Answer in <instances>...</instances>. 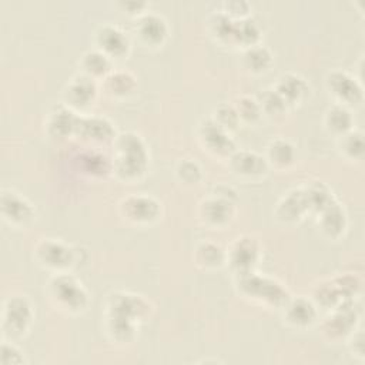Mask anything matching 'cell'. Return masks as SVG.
<instances>
[{"label": "cell", "mask_w": 365, "mask_h": 365, "mask_svg": "<svg viewBox=\"0 0 365 365\" xmlns=\"http://www.w3.org/2000/svg\"><path fill=\"white\" fill-rule=\"evenodd\" d=\"M153 314L154 304L145 295L124 289L113 291L107 295L103 309L106 335L113 344L128 345Z\"/></svg>", "instance_id": "cell-1"}, {"label": "cell", "mask_w": 365, "mask_h": 365, "mask_svg": "<svg viewBox=\"0 0 365 365\" xmlns=\"http://www.w3.org/2000/svg\"><path fill=\"white\" fill-rule=\"evenodd\" d=\"M113 147L111 171L117 180L127 184L140 181L150 165V151L143 135L131 130L121 131L115 135Z\"/></svg>", "instance_id": "cell-2"}, {"label": "cell", "mask_w": 365, "mask_h": 365, "mask_svg": "<svg viewBox=\"0 0 365 365\" xmlns=\"http://www.w3.org/2000/svg\"><path fill=\"white\" fill-rule=\"evenodd\" d=\"M210 36L221 46L241 47L242 50L251 47L261 40V26L255 19H232L220 9L210 14L207 21Z\"/></svg>", "instance_id": "cell-3"}, {"label": "cell", "mask_w": 365, "mask_h": 365, "mask_svg": "<svg viewBox=\"0 0 365 365\" xmlns=\"http://www.w3.org/2000/svg\"><path fill=\"white\" fill-rule=\"evenodd\" d=\"M234 285L240 297L268 308H282L289 299L288 288L277 278L259 274L257 269L234 275Z\"/></svg>", "instance_id": "cell-4"}, {"label": "cell", "mask_w": 365, "mask_h": 365, "mask_svg": "<svg viewBox=\"0 0 365 365\" xmlns=\"http://www.w3.org/2000/svg\"><path fill=\"white\" fill-rule=\"evenodd\" d=\"M46 294L56 309L67 315L83 314L90 304V294L71 271L53 274L46 284Z\"/></svg>", "instance_id": "cell-5"}, {"label": "cell", "mask_w": 365, "mask_h": 365, "mask_svg": "<svg viewBox=\"0 0 365 365\" xmlns=\"http://www.w3.org/2000/svg\"><path fill=\"white\" fill-rule=\"evenodd\" d=\"M361 288L362 282L358 275L351 272L338 274L315 285L312 299L318 307L334 309L342 305L355 304Z\"/></svg>", "instance_id": "cell-6"}, {"label": "cell", "mask_w": 365, "mask_h": 365, "mask_svg": "<svg viewBox=\"0 0 365 365\" xmlns=\"http://www.w3.org/2000/svg\"><path fill=\"white\" fill-rule=\"evenodd\" d=\"M34 305L27 295H9L1 308V338L16 341L26 336L34 322Z\"/></svg>", "instance_id": "cell-7"}, {"label": "cell", "mask_w": 365, "mask_h": 365, "mask_svg": "<svg viewBox=\"0 0 365 365\" xmlns=\"http://www.w3.org/2000/svg\"><path fill=\"white\" fill-rule=\"evenodd\" d=\"M33 255L37 264L51 274L71 271L78 264V250L56 237L40 238L34 245Z\"/></svg>", "instance_id": "cell-8"}, {"label": "cell", "mask_w": 365, "mask_h": 365, "mask_svg": "<svg viewBox=\"0 0 365 365\" xmlns=\"http://www.w3.org/2000/svg\"><path fill=\"white\" fill-rule=\"evenodd\" d=\"M120 215L130 224L147 227L155 224L163 215V204L147 192H131L118 202Z\"/></svg>", "instance_id": "cell-9"}, {"label": "cell", "mask_w": 365, "mask_h": 365, "mask_svg": "<svg viewBox=\"0 0 365 365\" xmlns=\"http://www.w3.org/2000/svg\"><path fill=\"white\" fill-rule=\"evenodd\" d=\"M261 258V244L254 235L250 234L235 237L225 250V265L230 267L234 275L257 269Z\"/></svg>", "instance_id": "cell-10"}, {"label": "cell", "mask_w": 365, "mask_h": 365, "mask_svg": "<svg viewBox=\"0 0 365 365\" xmlns=\"http://www.w3.org/2000/svg\"><path fill=\"white\" fill-rule=\"evenodd\" d=\"M325 87L335 103L349 108L356 107L364 100V87L359 77L349 71L334 68L325 76Z\"/></svg>", "instance_id": "cell-11"}, {"label": "cell", "mask_w": 365, "mask_h": 365, "mask_svg": "<svg viewBox=\"0 0 365 365\" xmlns=\"http://www.w3.org/2000/svg\"><path fill=\"white\" fill-rule=\"evenodd\" d=\"M133 34L143 47L160 48L168 40L170 26L163 14L145 10L134 17Z\"/></svg>", "instance_id": "cell-12"}, {"label": "cell", "mask_w": 365, "mask_h": 365, "mask_svg": "<svg viewBox=\"0 0 365 365\" xmlns=\"http://www.w3.org/2000/svg\"><path fill=\"white\" fill-rule=\"evenodd\" d=\"M0 214L14 228H27L36 220L33 202L14 188H3L0 194Z\"/></svg>", "instance_id": "cell-13"}, {"label": "cell", "mask_w": 365, "mask_h": 365, "mask_svg": "<svg viewBox=\"0 0 365 365\" xmlns=\"http://www.w3.org/2000/svg\"><path fill=\"white\" fill-rule=\"evenodd\" d=\"M197 138L204 150L220 158H228L237 150L231 131L221 127L211 115L198 123Z\"/></svg>", "instance_id": "cell-14"}, {"label": "cell", "mask_w": 365, "mask_h": 365, "mask_svg": "<svg viewBox=\"0 0 365 365\" xmlns=\"http://www.w3.org/2000/svg\"><path fill=\"white\" fill-rule=\"evenodd\" d=\"M98 86L97 80L86 76L84 73L74 74L61 91V103L71 110L84 114L97 100Z\"/></svg>", "instance_id": "cell-15"}, {"label": "cell", "mask_w": 365, "mask_h": 365, "mask_svg": "<svg viewBox=\"0 0 365 365\" xmlns=\"http://www.w3.org/2000/svg\"><path fill=\"white\" fill-rule=\"evenodd\" d=\"M237 214L235 201L210 192L198 204L200 221L211 230H222L230 225Z\"/></svg>", "instance_id": "cell-16"}, {"label": "cell", "mask_w": 365, "mask_h": 365, "mask_svg": "<svg viewBox=\"0 0 365 365\" xmlns=\"http://www.w3.org/2000/svg\"><path fill=\"white\" fill-rule=\"evenodd\" d=\"M359 314L355 304L342 305L329 309V314L321 322V332L329 342H341L358 328Z\"/></svg>", "instance_id": "cell-17"}, {"label": "cell", "mask_w": 365, "mask_h": 365, "mask_svg": "<svg viewBox=\"0 0 365 365\" xmlns=\"http://www.w3.org/2000/svg\"><path fill=\"white\" fill-rule=\"evenodd\" d=\"M94 47L108 56L113 61L123 58L130 53L131 40L128 33L115 23L106 21L100 24L93 34Z\"/></svg>", "instance_id": "cell-18"}, {"label": "cell", "mask_w": 365, "mask_h": 365, "mask_svg": "<svg viewBox=\"0 0 365 365\" xmlns=\"http://www.w3.org/2000/svg\"><path fill=\"white\" fill-rule=\"evenodd\" d=\"M227 160L231 173L244 180H259L269 170L264 154L248 148H237Z\"/></svg>", "instance_id": "cell-19"}, {"label": "cell", "mask_w": 365, "mask_h": 365, "mask_svg": "<svg viewBox=\"0 0 365 365\" xmlns=\"http://www.w3.org/2000/svg\"><path fill=\"white\" fill-rule=\"evenodd\" d=\"M309 214L308 200L305 194V187H295L285 192L274 208V217L281 224L292 225L304 220L305 215Z\"/></svg>", "instance_id": "cell-20"}, {"label": "cell", "mask_w": 365, "mask_h": 365, "mask_svg": "<svg viewBox=\"0 0 365 365\" xmlns=\"http://www.w3.org/2000/svg\"><path fill=\"white\" fill-rule=\"evenodd\" d=\"M281 309L285 324L295 329H307L318 319V305L305 295L289 297Z\"/></svg>", "instance_id": "cell-21"}, {"label": "cell", "mask_w": 365, "mask_h": 365, "mask_svg": "<svg viewBox=\"0 0 365 365\" xmlns=\"http://www.w3.org/2000/svg\"><path fill=\"white\" fill-rule=\"evenodd\" d=\"M117 133L114 124L104 115L80 114L76 130V137L88 143H110L114 141Z\"/></svg>", "instance_id": "cell-22"}, {"label": "cell", "mask_w": 365, "mask_h": 365, "mask_svg": "<svg viewBox=\"0 0 365 365\" xmlns=\"http://www.w3.org/2000/svg\"><path fill=\"white\" fill-rule=\"evenodd\" d=\"M80 113L71 110L70 107L60 103L54 106L44 121L46 131L53 138H68L76 135Z\"/></svg>", "instance_id": "cell-23"}, {"label": "cell", "mask_w": 365, "mask_h": 365, "mask_svg": "<svg viewBox=\"0 0 365 365\" xmlns=\"http://www.w3.org/2000/svg\"><path fill=\"white\" fill-rule=\"evenodd\" d=\"M315 217L317 227L324 237L329 240H339L348 228V215L338 200L319 211Z\"/></svg>", "instance_id": "cell-24"}, {"label": "cell", "mask_w": 365, "mask_h": 365, "mask_svg": "<svg viewBox=\"0 0 365 365\" xmlns=\"http://www.w3.org/2000/svg\"><path fill=\"white\" fill-rule=\"evenodd\" d=\"M272 88L284 98L289 108L301 104L309 94L308 81L297 73L281 74Z\"/></svg>", "instance_id": "cell-25"}, {"label": "cell", "mask_w": 365, "mask_h": 365, "mask_svg": "<svg viewBox=\"0 0 365 365\" xmlns=\"http://www.w3.org/2000/svg\"><path fill=\"white\" fill-rule=\"evenodd\" d=\"M264 157L269 168L287 170L297 160V147L285 137H275L268 143Z\"/></svg>", "instance_id": "cell-26"}, {"label": "cell", "mask_w": 365, "mask_h": 365, "mask_svg": "<svg viewBox=\"0 0 365 365\" xmlns=\"http://www.w3.org/2000/svg\"><path fill=\"white\" fill-rule=\"evenodd\" d=\"M137 77L125 68H114L103 78L104 91L113 98H127L137 90Z\"/></svg>", "instance_id": "cell-27"}, {"label": "cell", "mask_w": 365, "mask_h": 365, "mask_svg": "<svg viewBox=\"0 0 365 365\" xmlns=\"http://www.w3.org/2000/svg\"><path fill=\"white\" fill-rule=\"evenodd\" d=\"M355 125V117L349 107L334 103L324 113V127L325 130L335 135L336 138L348 131H351Z\"/></svg>", "instance_id": "cell-28"}, {"label": "cell", "mask_w": 365, "mask_h": 365, "mask_svg": "<svg viewBox=\"0 0 365 365\" xmlns=\"http://www.w3.org/2000/svg\"><path fill=\"white\" fill-rule=\"evenodd\" d=\"M192 259L201 269H218L225 265V250L214 241L204 240L195 245Z\"/></svg>", "instance_id": "cell-29"}, {"label": "cell", "mask_w": 365, "mask_h": 365, "mask_svg": "<svg viewBox=\"0 0 365 365\" xmlns=\"http://www.w3.org/2000/svg\"><path fill=\"white\" fill-rule=\"evenodd\" d=\"M78 66L81 68V73L94 80H103L110 71L114 70L113 60L96 47L83 53Z\"/></svg>", "instance_id": "cell-30"}, {"label": "cell", "mask_w": 365, "mask_h": 365, "mask_svg": "<svg viewBox=\"0 0 365 365\" xmlns=\"http://www.w3.org/2000/svg\"><path fill=\"white\" fill-rule=\"evenodd\" d=\"M241 63L251 74H264L272 67L274 54L267 46L258 43L242 50Z\"/></svg>", "instance_id": "cell-31"}, {"label": "cell", "mask_w": 365, "mask_h": 365, "mask_svg": "<svg viewBox=\"0 0 365 365\" xmlns=\"http://www.w3.org/2000/svg\"><path fill=\"white\" fill-rule=\"evenodd\" d=\"M304 187L311 215H317L319 211H322L336 200L331 187L324 181H312L309 184H305Z\"/></svg>", "instance_id": "cell-32"}, {"label": "cell", "mask_w": 365, "mask_h": 365, "mask_svg": "<svg viewBox=\"0 0 365 365\" xmlns=\"http://www.w3.org/2000/svg\"><path fill=\"white\" fill-rule=\"evenodd\" d=\"M336 148L341 154L348 161H361L364 158L365 153V140H364V133L361 130L352 128L351 131L342 134L338 137L336 141Z\"/></svg>", "instance_id": "cell-33"}, {"label": "cell", "mask_w": 365, "mask_h": 365, "mask_svg": "<svg viewBox=\"0 0 365 365\" xmlns=\"http://www.w3.org/2000/svg\"><path fill=\"white\" fill-rule=\"evenodd\" d=\"M234 107L238 113L241 124H257L262 117L259 100L250 94H241L234 100Z\"/></svg>", "instance_id": "cell-34"}, {"label": "cell", "mask_w": 365, "mask_h": 365, "mask_svg": "<svg viewBox=\"0 0 365 365\" xmlns=\"http://www.w3.org/2000/svg\"><path fill=\"white\" fill-rule=\"evenodd\" d=\"M174 175L184 185H195L202 181L204 170L195 158L185 157L177 161L174 167Z\"/></svg>", "instance_id": "cell-35"}, {"label": "cell", "mask_w": 365, "mask_h": 365, "mask_svg": "<svg viewBox=\"0 0 365 365\" xmlns=\"http://www.w3.org/2000/svg\"><path fill=\"white\" fill-rule=\"evenodd\" d=\"M259 104L262 108V114L272 117V118L284 117L289 110L288 104L272 87L262 93V96L259 98Z\"/></svg>", "instance_id": "cell-36"}, {"label": "cell", "mask_w": 365, "mask_h": 365, "mask_svg": "<svg viewBox=\"0 0 365 365\" xmlns=\"http://www.w3.org/2000/svg\"><path fill=\"white\" fill-rule=\"evenodd\" d=\"M212 120H215L221 127H224L225 130L228 131H234L240 127L241 121H240V117H238V113L234 107L232 103H227V101H222L220 103L218 106H215L212 114H211Z\"/></svg>", "instance_id": "cell-37"}, {"label": "cell", "mask_w": 365, "mask_h": 365, "mask_svg": "<svg viewBox=\"0 0 365 365\" xmlns=\"http://www.w3.org/2000/svg\"><path fill=\"white\" fill-rule=\"evenodd\" d=\"M24 351L13 339L1 338L0 345V364L1 365H23L26 364Z\"/></svg>", "instance_id": "cell-38"}, {"label": "cell", "mask_w": 365, "mask_h": 365, "mask_svg": "<svg viewBox=\"0 0 365 365\" xmlns=\"http://www.w3.org/2000/svg\"><path fill=\"white\" fill-rule=\"evenodd\" d=\"M220 10L232 19L250 17L251 6L245 0H225L221 3Z\"/></svg>", "instance_id": "cell-39"}, {"label": "cell", "mask_w": 365, "mask_h": 365, "mask_svg": "<svg viewBox=\"0 0 365 365\" xmlns=\"http://www.w3.org/2000/svg\"><path fill=\"white\" fill-rule=\"evenodd\" d=\"M348 348L352 356L358 358L359 361L364 359V332L361 328H356L348 336Z\"/></svg>", "instance_id": "cell-40"}, {"label": "cell", "mask_w": 365, "mask_h": 365, "mask_svg": "<svg viewBox=\"0 0 365 365\" xmlns=\"http://www.w3.org/2000/svg\"><path fill=\"white\" fill-rule=\"evenodd\" d=\"M130 14H133L134 17L144 13L145 10H148V4L147 1H135V0H128V1H121L120 3Z\"/></svg>", "instance_id": "cell-41"}, {"label": "cell", "mask_w": 365, "mask_h": 365, "mask_svg": "<svg viewBox=\"0 0 365 365\" xmlns=\"http://www.w3.org/2000/svg\"><path fill=\"white\" fill-rule=\"evenodd\" d=\"M211 192L217 194V195H221V197H225V198H230V200H234V201L237 200V191L231 185H225V184L215 185Z\"/></svg>", "instance_id": "cell-42"}, {"label": "cell", "mask_w": 365, "mask_h": 365, "mask_svg": "<svg viewBox=\"0 0 365 365\" xmlns=\"http://www.w3.org/2000/svg\"><path fill=\"white\" fill-rule=\"evenodd\" d=\"M198 362H201V364H208V362H214V364H217V362H221V361H220V359H217V358H215V359H210V358H208V359H202V361H198Z\"/></svg>", "instance_id": "cell-43"}]
</instances>
